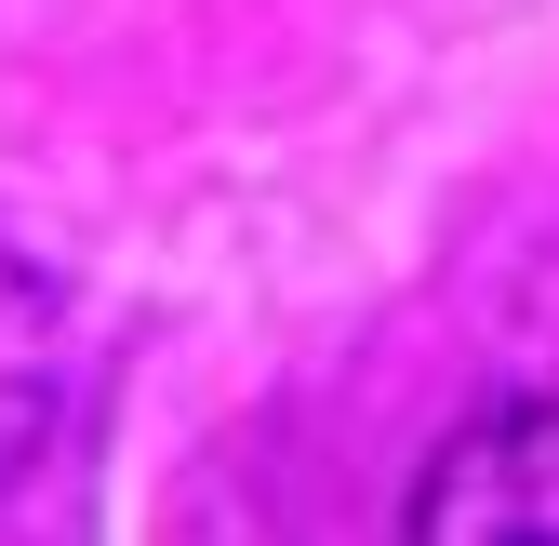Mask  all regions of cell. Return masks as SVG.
<instances>
[{
  "label": "cell",
  "mask_w": 559,
  "mask_h": 546,
  "mask_svg": "<svg viewBox=\"0 0 559 546\" xmlns=\"http://www.w3.org/2000/svg\"><path fill=\"white\" fill-rule=\"evenodd\" d=\"M67 414V294L0 240V480H27Z\"/></svg>",
  "instance_id": "2"
},
{
  "label": "cell",
  "mask_w": 559,
  "mask_h": 546,
  "mask_svg": "<svg viewBox=\"0 0 559 546\" xmlns=\"http://www.w3.org/2000/svg\"><path fill=\"white\" fill-rule=\"evenodd\" d=\"M400 546H559V400L466 414L413 480Z\"/></svg>",
  "instance_id": "1"
}]
</instances>
